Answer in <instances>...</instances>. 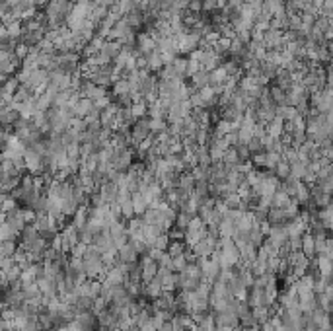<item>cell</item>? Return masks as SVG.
Segmentation results:
<instances>
[{
	"label": "cell",
	"mask_w": 333,
	"mask_h": 331,
	"mask_svg": "<svg viewBox=\"0 0 333 331\" xmlns=\"http://www.w3.org/2000/svg\"><path fill=\"white\" fill-rule=\"evenodd\" d=\"M247 241L253 243L255 247H259L265 241V234H263V230H261L259 224H251V228L247 230Z\"/></svg>",
	"instance_id": "4fadbf2b"
},
{
	"label": "cell",
	"mask_w": 333,
	"mask_h": 331,
	"mask_svg": "<svg viewBox=\"0 0 333 331\" xmlns=\"http://www.w3.org/2000/svg\"><path fill=\"white\" fill-rule=\"evenodd\" d=\"M146 62H148V70H150V72H158V70L164 66V62H162V55H160L158 51H154V53L146 55Z\"/></svg>",
	"instance_id": "ffe728a7"
},
{
	"label": "cell",
	"mask_w": 333,
	"mask_h": 331,
	"mask_svg": "<svg viewBox=\"0 0 333 331\" xmlns=\"http://www.w3.org/2000/svg\"><path fill=\"white\" fill-rule=\"evenodd\" d=\"M317 220L323 224V228L327 230V232H331V224H333V208H331V204L329 206H321V208H317Z\"/></svg>",
	"instance_id": "8fae6325"
},
{
	"label": "cell",
	"mask_w": 333,
	"mask_h": 331,
	"mask_svg": "<svg viewBox=\"0 0 333 331\" xmlns=\"http://www.w3.org/2000/svg\"><path fill=\"white\" fill-rule=\"evenodd\" d=\"M208 181H204V179H199V181H195V187H193V195L195 197H201V199H204V197H208Z\"/></svg>",
	"instance_id": "83f0119b"
},
{
	"label": "cell",
	"mask_w": 333,
	"mask_h": 331,
	"mask_svg": "<svg viewBox=\"0 0 333 331\" xmlns=\"http://www.w3.org/2000/svg\"><path fill=\"white\" fill-rule=\"evenodd\" d=\"M300 251H302L308 259L315 257V245H314V238H312L310 234H304V236H302V247H300Z\"/></svg>",
	"instance_id": "e0dca14e"
},
{
	"label": "cell",
	"mask_w": 333,
	"mask_h": 331,
	"mask_svg": "<svg viewBox=\"0 0 333 331\" xmlns=\"http://www.w3.org/2000/svg\"><path fill=\"white\" fill-rule=\"evenodd\" d=\"M278 160H280V154H278V152H265V164H263V169L273 171V169H275V166L278 164Z\"/></svg>",
	"instance_id": "4316f807"
},
{
	"label": "cell",
	"mask_w": 333,
	"mask_h": 331,
	"mask_svg": "<svg viewBox=\"0 0 333 331\" xmlns=\"http://www.w3.org/2000/svg\"><path fill=\"white\" fill-rule=\"evenodd\" d=\"M115 119H117V129H130V125L136 121L130 107H119Z\"/></svg>",
	"instance_id": "277c9868"
},
{
	"label": "cell",
	"mask_w": 333,
	"mask_h": 331,
	"mask_svg": "<svg viewBox=\"0 0 333 331\" xmlns=\"http://www.w3.org/2000/svg\"><path fill=\"white\" fill-rule=\"evenodd\" d=\"M185 249H187V245H185L183 239H169V243H167V247H166V251L169 253V257L181 255Z\"/></svg>",
	"instance_id": "7402d4cb"
},
{
	"label": "cell",
	"mask_w": 333,
	"mask_h": 331,
	"mask_svg": "<svg viewBox=\"0 0 333 331\" xmlns=\"http://www.w3.org/2000/svg\"><path fill=\"white\" fill-rule=\"evenodd\" d=\"M16 251V243L12 239H2L0 241V255L2 257H12Z\"/></svg>",
	"instance_id": "f546056e"
},
{
	"label": "cell",
	"mask_w": 333,
	"mask_h": 331,
	"mask_svg": "<svg viewBox=\"0 0 333 331\" xmlns=\"http://www.w3.org/2000/svg\"><path fill=\"white\" fill-rule=\"evenodd\" d=\"M288 201H290V197H288L284 191H280V189H277V191L271 195V206H275V208H282V206H286V204H288Z\"/></svg>",
	"instance_id": "d6986e66"
},
{
	"label": "cell",
	"mask_w": 333,
	"mask_h": 331,
	"mask_svg": "<svg viewBox=\"0 0 333 331\" xmlns=\"http://www.w3.org/2000/svg\"><path fill=\"white\" fill-rule=\"evenodd\" d=\"M267 222H269V224H284L282 208H275V206H271V208L267 210Z\"/></svg>",
	"instance_id": "484cf974"
},
{
	"label": "cell",
	"mask_w": 333,
	"mask_h": 331,
	"mask_svg": "<svg viewBox=\"0 0 333 331\" xmlns=\"http://www.w3.org/2000/svg\"><path fill=\"white\" fill-rule=\"evenodd\" d=\"M269 88V97H271V101L275 103V105H284V99H286V92L284 90H280L278 86H267Z\"/></svg>",
	"instance_id": "ac0fdd59"
},
{
	"label": "cell",
	"mask_w": 333,
	"mask_h": 331,
	"mask_svg": "<svg viewBox=\"0 0 333 331\" xmlns=\"http://www.w3.org/2000/svg\"><path fill=\"white\" fill-rule=\"evenodd\" d=\"M107 304H109V302H107L103 296H95L93 302H92V313H99L101 310L107 308Z\"/></svg>",
	"instance_id": "836d02e7"
},
{
	"label": "cell",
	"mask_w": 333,
	"mask_h": 331,
	"mask_svg": "<svg viewBox=\"0 0 333 331\" xmlns=\"http://www.w3.org/2000/svg\"><path fill=\"white\" fill-rule=\"evenodd\" d=\"M288 173H290V164H288V162H284V160L280 158V160H278V164H277V166H275V169H273V175L280 181V179H284Z\"/></svg>",
	"instance_id": "cb8c5ba5"
},
{
	"label": "cell",
	"mask_w": 333,
	"mask_h": 331,
	"mask_svg": "<svg viewBox=\"0 0 333 331\" xmlns=\"http://www.w3.org/2000/svg\"><path fill=\"white\" fill-rule=\"evenodd\" d=\"M185 265H187V259H185V255L181 253V255H175V257H171V271H183L185 269Z\"/></svg>",
	"instance_id": "d6a6232c"
},
{
	"label": "cell",
	"mask_w": 333,
	"mask_h": 331,
	"mask_svg": "<svg viewBox=\"0 0 333 331\" xmlns=\"http://www.w3.org/2000/svg\"><path fill=\"white\" fill-rule=\"evenodd\" d=\"M310 319L319 327V329H327L329 327V312L321 310V308H315L310 312Z\"/></svg>",
	"instance_id": "ba28073f"
},
{
	"label": "cell",
	"mask_w": 333,
	"mask_h": 331,
	"mask_svg": "<svg viewBox=\"0 0 333 331\" xmlns=\"http://www.w3.org/2000/svg\"><path fill=\"white\" fill-rule=\"evenodd\" d=\"M296 185H298V179H294V177H290V175H286L284 179H280V181H278V189H280V191H284L290 199L294 197Z\"/></svg>",
	"instance_id": "9a60e30c"
},
{
	"label": "cell",
	"mask_w": 333,
	"mask_h": 331,
	"mask_svg": "<svg viewBox=\"0 0 333 331\" xmlns=\"http://www.w3.org/2000/svg\"><path fill=\"white\" fill-rule=\"evenodd\" d=\"M167 243H169V238H167V234H166V232H162V234H160V236L154 239L152 247H156V249H164V251H166Z\"/></svg>",
	"instance_id": "e575fe53"
},
{
	"label": "cell",
	"mask_w": 333,
	"mask_h": 331,
	"mask_svg": "<svg viewBox=\"0 0 333 331\" xmlns=\"http://www.w3.org/2000/svg\"><path fill=\"white\" fill-rule=\"evenodd\" d=\"M92 302H93V298H90V296H84V294H78V298L74 300V308H76V312H86V310H92Z\"/></svg>",
	"instance_id": "d4e9b609"
},
{
	"label": "cell",
	"mask_w": 333,
	"mask_h": 331,
	"mask_svg": "<svg viewBox=\"0 0 333 331\" xmlns=\"http://www.w3.org/2000/svg\"><path fill=\"white\" fill-rule=\"evenodd\" d=\"M220 162H222V164H226L228 167H232L234 164H238L240 160H238V152H236V148H234V146H228V148L224 150V154H222Z\"/></svg>",
	"instance_id": "603a6c76"
},
{
	"label": "cell",
	"mask_w": 333,
	"mask_h": 331,
	"mask_svg": "<svg viewBox=\"0 0 333 331\" xmlns=\"http://www.w3.org/2000/svg\"><path fill=\"white\" fill-rule=\"evenodd\" d=\"M247 150H249V154H255V152H263V144H261V136H251L249 140H247Z\"/></svg>",
	"instance_id": "4dcf8cb0"
},
{
	"label": "cell",
	"mask_w": 333,
	"mask_h": 331,
	"mask_svg": "<svg viewBox=\"0 0 333 331\" xmlns=\"http://www.w3.org/2000/svg\"><path fill=\"white\" fill-rule=\"evenodd\" d=\"M101 331H119V329H101Z\"/></svg>",
	"instance_id": "74e56055"
},
{
	"label": "cell",
	"mask_w": 333,
	"mask_h": 331,
	"mask_svg": "<svg viewBox=\"0 0 333 331\" xmlns=\"http://www.w3.org/2000/svg\"><path fill=\"white\" fill-rule=\"evenodd\" d=\"M263 129H265V134H271V136H280L282 132H284V121L280 119V117H273L269 123H265L263 125Z\"/></svg>",
	"instance_id": "52a82bcc"
},
{
	"label": "cell",
	"mask_w": 333,
	"mask_h": 331,
	"mask_svg": "<svg viewBox=\"0 0 333 331\" xmlns=\"http://www.w3.org/2000/svg\"><path fill=\"white\" fill-rule=\"evenodd\" d=\"M97 191H99V195H101L105 204H113L115 199H117V193H119V185L115 181H103L97 187Z\"/></svg>",
	"instance_id": "7a4b0ae2"
},
{
	"label": "cell",
	"mask_w": 333,
	"mask_h": 331,
	"mask_svg": "<svg viewBox=\"0 0 333 331\" xmlns=\"http://www.w3.org/2000/svg\"><path fill=\"white\" fill-rule=\"evenodd\" d=\"M218 234H220V238H232L234 236V222L222 218V222L218 224Z\"/></svg>",
	"instance_id": "f1b7e54d"
},
{
	"label": "cell",
	"mask_w": 333,
	"mask_h": 331,
	"mask_svg": "<svg viewBox=\"0 0 333 331\" xmlns=\"http://www.w3.org/2000/svg\"><path fill=\"white\" fill-rule=\"evenodd\" d=\"M298 308L304 312V313H310L312 310H315L317 308V304H315V292H302V294H298Z\"/></svg>",
	"instance_id": "5b68a950"
},
{
	"label": "cell",
	"mask_w": 333,
	"mask_h": 331,
	"mask_svg": "<svg viewBox=\"0 0 333 331\" xmlns=\"http://www.w3.org/2000/svg\"><path fill=\"white\" fill-rule=\"evenodd\" d=\"M216 241H218V238L203 234V238L191 247V251L195 253V257H210L214 253V249H216Z\"/></svg>",
	"instance_id": "6da1fadb"
},
{
	"label": "cell",
	"mask_w": 333,
	"mask_h": 331,
	"mask_svg": "<svg viewBox=\"0 0 333 331\" xmlns=\"http://www.w3.org/2000/svg\"><path fill=\"white\" fill-rule=\"evenodd\" d=\"M177 187L181 189V191H185V193H193V187H195V177L191 175V171H183V173H179V177H177Z\"/></svg>",
	"instance_id": "7c38bea8"
},
{
	"label": "cell",
	"mask_w": 333,
	"mask_h": 331,
	"mask_svg": "<svg viewBox=\"0 0 333 331\" xmlns=\"http://www.w3.org/2000/svg\"><path fill=\"white\" fill-rule=\"evenodd\" d=\"M156 331H175V329H173L171 321H164V323H162V325H160V327H158Z\"/></svg>",
	"instance_id": "d590c367"
},
{
	"label": "cell",
	"mask_w": 333,
	"mask_h": 331,
	"mask_svg": "<svg viewBox=\"0 0 333 331\" xmlns=\"http://www.w3.org/2000/svg\"><path fill=\"white\" fill-rule=\"evenodd\" d=\"M273 80H275V86H278V88L284 90V92H288V90L292 88V84H294L292 72H288V70H284V68H278Z\"/></svg>",
	"instance_id": "3957f363"
},
{
	"label": "cell",
	"mask_w": 333,
	"mask_h": 331,
	"mask_svg": "<svg viewBox=\"0 0 333 331\" xmlns=\"http://www.w3.org/2000/svg\"><path fill=\"white\" fill-rule=\"evenodd\" d=\"M119 210H121L123 220H129V218H132V216H134V210H132V202H130V199H129V201H125V202H121V204H119Z\"/></svg>",
	"instance_id": "1f68e13d"
},
{
	"label": "cell",
	"mask_w": 333,
	"mask_h": 331,
	"mask_svg": "<svg viewBox=\"0 0 333 331\" xmlns=\"http://www.w3.org/2000/svg\"><path fill=\"white\" fill-rule=\"evenodd\" d=\"M298 214H300V204H298L294 199H290V201H288V204H286V206H282V216H284V222H288V220H294Z\"/></svg>",
	"instance_id": "2e32d148"
},
{
	"label": "cell",
	"mask_w": 333,
	"mask_h": 331,
	"mask_svg": "<svg viewBox=\"0 0 333 331\" xmlns=\"http://www.w3.org/2000/svg\"><path fill=\"white\" fill-rule=\"evenodd\" d=\"M214 331H234V329L232 327H216Z\"/></svg>",
	"instance_id": "8d00e7d4"
},
{
	"label": "cell",
	"mask_w": 333,
	"mask_h": 331,
	"mask_svg": "<svg viewBox=\"0 0 333 331\" xmlns=\"http://www.w3.org/2000/svg\"><path fill=\"white\" fill-rule=\"evenodd\" d=\"M197 214H193V212H189V210H185V208H179L177 212H175V220H173V226H177V228H181V230H185L187 228V224L195 218Z\"/></svg>",
	"instance_id": "5bb4252c"
},
{
	"label": "cell",
	"mask_w": 333,
	"mask_h": 331,
	"mask_svg": "<svg viewBox=\"0 0 333 331\" xmlns=\"http://www.w3.org/2000/svg\"><path fill=\"white\" fill-rule=\"evenodd\" d=\"M300 206H306L308 202H310V187L306 185V183H302V181H298V185H296V191H294V197H292Z\"/></svg>",
	"instance_id": "9c48e42d"
},
{
	"label": "cell",
	"mask_w": 333,
	"mask_h": 331,
	"mask_svg": "<svg viewBox=\"0 0 333 331\" xmlns=\"http://www.w3.org/2000/svg\"><path fill=\"white\" fill-rule=\"evenodd\" d=\"M130 202H132V210H134V216H142V214H144V210L148 208V202H146L144 195H142V193H138V191L130 195Z\"/></svg>",
	"instance_id": "30bf717a"
},
{
	"label": "cell",
	"mask_w": 333,
	"mask_h": 331,
	"mask_svg": "<svg viewBox=\"0 0 333 331\" xmlns=\"http://www.w3.org/2000/svg\"><path fill=\"white\" fill-rule=\"evenodd\" d=\"M117 257H119V261H121V263H132V261H138V253H136V249H134V245H132V241H129V243H125L123 247H119V249H117Z\"/></svg>",
	"instance_id": "8992f818"
},
{
	"label": "cell",
	"mask_w": 333,
	"mask_h": 331,
	"mask_svg": "<svg viewBox=\"0 0 333 331\" xmlns=\"http://www.w3.org/2000/svg\"><path fill=\"white\" fill-rule=\"evenodd\" d=\"M195 162H197V166H210V164H212L206 146H199V148L195 150Z\"/></svg>",
	"instance_id": "44dd1931"
}]
</instances>
